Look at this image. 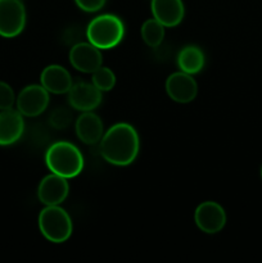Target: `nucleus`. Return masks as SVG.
Returning a JSON list of instances; mask_svg holds the SVG:
<instances>
[{
  "label": "nucleus",
  "mask_w": 262,
  "mask_h": 263,
  "mask_svg": "<svg viewBox=\"0 0 262 263\" xmlns=\"http://www.w3.org/2000/svg\"><path fill=\"white\" fill-rule=\"evenodd\" d=\"M139 151V134L130 123H116L105 131L100 140V154L113 166H128L135 161Z\"/></svg>",
  "instance_id": "nucleus-1"
},
{
  "label": "nucleus",
  "mask_w": 262,
  "mask_h": 263,
  "mask_svg": "<svg viewBox=\"0 0 262 263\" xmlns=\"http://www.w3.org/2000/svg\"><path fill=\"white\" fill-rule=\"evenodd\" d=\"M46 167L51 174L66 179H73L84 168V156L74 144L69 141H57L45 153Z\"/></svg>",
  "instance_id": "nucleus-2"
},
{
  "label": "nucleus",
  "mask_w": 262,
  "mask_h": 263,
  "mask_svg": "<svg viewBox=\"0 0 262 263\" xmlns=\"http://www.w3.org/2000/svg\"><path fill=\"white\" fill-rule=\"evenodd\" d=\"M125 36V25L115 14H100L90 21L86 39L100 50L116 48Z\"/></svg>",
  "instance_id": "nucleus-3"
},
{
  "label": "nucleus",
  "mask_w": 262,
  "mask_h": 263,
  "mask_svg": "<svg viewBox=\"0 0 262 263\" xmlns=\"http://www.w3.org/2000/svg\"><path fill=\"white\" fill-rule=\"evenodd\" d=\"M39 229L46 240L61 244L72 235L73 225L68 213L59 205H45L39 215Z\"/></svg>",
  "instance_id": "nucleus-4"
},
{
  "label": "nucleus",
  "mask_w": 262,
  "mask_h": 263,
  "mask_svg": "<svg viewBox=\"0 0 262 263\" xmlns=\"http://www.w3.org/2000/svg\"><path fill=\"white\" fill-rule=\"evenodd\" d=\"M26 8L22 0H0V36L12 39L26 26Z\"/></svg>",
  "instance_id": "nucleus-5"
},
{
  "label": "nucleus",
  "mask_w": 262,
  "mask_h": 263,
  "mask_svg": "<svg viewBox=\"0 0 262 263\" xmlns=\"http://www.w3.org/2000/svg\"><path fill=\"white\" fill-rule=\"evenodd\" d=\"M50 97L43 85H28L15 98L17 110L23 117H38L48 108Z\"/></svg>",
  "instance_id": "nucleus-6"
},
{
  "label": "nucleus",
  "mask_w": 262,
  "mask_h": 263,
  "mask_svg": "<svg viewBox=\"0 0 262 263\" xmlns=\"http://www.w3.org/2000/svg\"><path fill=\"white\" fill-rule=\"evenodd\" d=\"M195 225L205 234H217L225 228L226 212L221 204L212 200L203 202L195 208Z\"/></svg>",
  "instance_id": "nucleus-7"
},
{
  "label": "nucleus",
  "mask_w": 262,
  "mask_h": 263,
  "mask_svg": "<svg viewBox=\"0 0 262 263\" xmlns=\"http://www.w3.org/2000/svg\"><path fill=\"white\" fill-rule=\"evenodd\" d=\"M68 94V103L73 109L90 112L97 109L102 103V91L92 82L76 81L72 84Z\"/></svg>",
  "instance_id": "nucleus-8"
},
{
  "label": "nucleus",
  "mask_w": 262,
  "mask_h": 263,
  "mask_svg": "<svg viewBox=\"0 0 262 263\" xmlns=\"http://www.w3.org/2000/svg\"><path fill=\"white\" fill-rule=\"evenodd\" d=\"M68 58L72 67L84 73H92L103 63L100 49L90 44L89 41L74 44L69 50Z\"/></svg>",
  "instance_id": "nucleus-9"
},
{
  "label": "nucleus",
  "mask_w": 262,
  "mask_h": 263,
  "mask_svg": "<svg viewBox=\"0 0 262 263\" xmlns=\"http://www.w3.org/2000/svg\"><path fill=\"white\" fill-rule=\"evenodd\" d=\"M68 194V179L55 174L44 177L38 187V198L44 205H61Z\"/></svg>",
  "instance_id": "nucleus-10"
},
{
  "label": "nucleus",
  "mask_w": 262,
  "mask_h": 263,
  "mask_svg": "<svg viewBox=\"0 0 262 263\" xmlns=\"http://www.w3.org/2000/svg\"><path fill=\"white\" fill-rule=\"evenodd\" d=\"M166 91L174 102L185 104L195 99L198 94V84L192 74L182 71L175 72L167 77Z\"/></svg>",
  "instance_id": "nucleus-11"
},
{
  "label": "nucleus",
  "mask_w": 262,
  "mask_h": 263,
  "mask_svg": "<svg viewBox=\"0 0 262 263\" xmlns=\"http://www.w3.org/2000/svg\"><path fill=\"white\" fill-rule=\"evenodd\" d=\"M25 131V120L18 110H0V146L17 143Z\"/></svg>",
  "instance_id": "nucleus-12"
},
{
  "label": "nucleus",
  "mask_w": 262,
  "mask_h": 263,
  "mask_svg": "<svg viewBox=\"0 0 262 263\" xmlns=\"http://www.w3.org/2000/svg\"><path fill=\"white\" fill-rule=\"evenodd\" d=\"M151 9L153 18L164 27H176L184 20L185 7L182 0H152Z\"/></svg>",
  "instance_id": "nucleus-13"
},
{
  "label": "nucleus",
  "mask_w": 262,
  "mask_h": 263,
  "mask_svg": "<svg viewBox=\"0 0 262 263\" xmlns=\"http://www.w3.org/2000/svg\"><path fill=\"white\" fill-rule=\"evenodd\" d=\"M76 135L80 140L87 145H94L100 143L103 135H104V126L102 120L92 110L90 112H82L76 120L74 125Z\"/></svg>",
  "instance_id": "nucleus-14"
},
{
  "label": "nucleus",
  "mask_w": 262,
  "mask_h": 263,
  "mask_svg": "<svg viewBox=\"0 0 262 263\" xmlns=\"http://www.w3.org/2000/svg\"><path fill=\"white\" fill-rule=\"evenodd\" d=\"M40 84L44 89L51 94H67L71 89V73L59 64H50L45 67L40 74Z\"/></svg>",
  "instance_id": "nucleus-15"
},
{
  "label": "nucleus",
  "mask_w": 262,
  "mask_h": 263,
  "mask_svg": "<svg viewBox=\"0 0 262 263\" xmlns=\"http://www.w3.org/2000/svg\"><path fill=\"white\" fill-rule=\"evenodd\" d=\"M205 64L204 53L195 45H188L177 54V67L180 71L189 74L199 73Z\"/></svg>",
  "instance_id": "nucleus-16"
},
{
  "label": "nucleus",
  "mask_w": 262,
  "mask_h": 263,
  "mask_svg": "<svg viewBox=\"0 0 262 263\" xmlns=\"http://www.w3.org/2000/svg\"><path fill=\"white\" fill-rule=\"evenodd\" d=\"M141 39L149 48H157L164 39V26L156 18L146 20L140 28Z\"/></svg>",
  "instance_id": "nucleus-17"
},
{
  "label": "nucleus",
  "mask_w": 262,
  "mask_h": 263,
  "mask_svg": "<svg viewBox=\"0 0 262 263\" xmlns=\"http://www.w3.org/2000/svg\"><path fill=\"white\" fill-rule=\"evenodd\" d=\"M91 82L100 91H109L116 85V74L108 67L100 66L97 71L92 72Z\"/></svg>",
  "instance_id": "nucleus-18"
},
{
  "label": "nucleus",
  "mask_w": 262,
  "mask_h": 263,
  "mask_svg": "<svg viewBox=\"0 0 262 263\" xmlns=\"http://www.w3.org/2000/svg\"><path fill=\"white\" fill-rule=\"evenodd\" d=\"M50 125L53 126L57 130H63V128L68 127L72 122V115L69 113V110H67L66 108H55V109L51 112L50 118Z\"/></svg>",
  "instance_id": "nucleus-19"
},
{
  "label": "nucleus",
  "mask_w": 262,
  "mask_h": 263,
  "mask_svg": "<svg viewBox=\"0 0 262 263\" xmlns=\"http://www.w3.org/2000/svg\"><path fill=\"white\" fill-rule=\"evenodd\" d=\"M15 104V95L12 86L4 81H0V110L12 109Z\"/></svg>",
  "instance_id": "nucleus-20"
},
{
  "label": "nucleus",
  "mask_w": 262,
  "mask_h": 263,
  "mask_svg": "<svg viewBox=\"0 0 262 263\" xmlns=\"http://www.w3.org/2000/svg\"><path fill=\"white\" fill-rule=\"evenodd\" d=\"M107 0H74L77 7L87 13H94L104 7Z\"/></svg>",
  "instance_id": "nucleus-21"
},
{
  "label": "nucleus",
  "mask_w": 262,
  "mask_h": 263,
  "mask_svg": "<svg viewBox=\"0 0 262 263\" xmlns=\"http://www.w3.org/2000/svg\"><path fill=\"white\" fill-rule=\"evenodd\" d=\"M261 179H262V166H261Z\"/></svg>",
  "instance_id": "nucleus-22"
}]
</instances>
